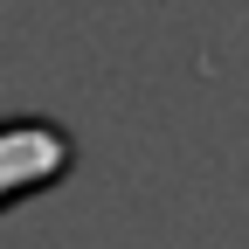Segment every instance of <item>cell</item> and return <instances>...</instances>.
Here are the masks:
<instances>
[{
    "label": "cell",
    "mask_w": 249,
    "mask_h": 249,
    "mask_svg": "<svg viewBox=\"0 0 249 249\" xmlns=\"http://www.w3.org/2000/svg\"><path fill=\"white\" fill-rule=\"evenodd\" d=\"M62 166H70V132L49 118H7L0 124V208H7L14 194H28V187L55 180Z\"/></svg>",
    "instance_id": "obj_1"
}]
</instances>
